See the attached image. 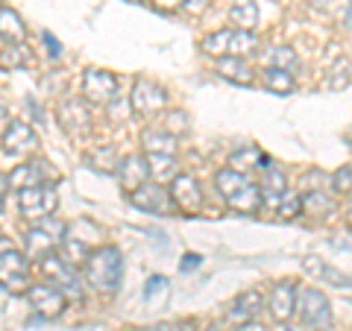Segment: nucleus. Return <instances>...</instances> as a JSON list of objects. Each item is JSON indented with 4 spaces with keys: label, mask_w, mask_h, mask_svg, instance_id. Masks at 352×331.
I'll return each instance as SVG.
<instances>
[{
    "label": "nucleus",
    "mask_w": 352,
    "mask_h": 331,
    "mask_svg": "<svg viewBox=\"0 0 352 331\" xmlns=\"http://www.w3.org/2000/svg\"><path fill=\"white\" fill-rule=\"evenodd\" d=\"M214 182L220 187V196L226 200V205L232 208V212H241V214H256L261 203H264V196H261V187L258 185H252L244 173H238L232 168H223L217 176H214Z\"/></svg>",
    "instance_id": "obj_1"
},
{
    "label": "nucleus",
    "mask_w": 352,
    "mask_h": 331,
    "mask_svg": "<svg viewBox=\"0 0 352 331\" xmlns=\"http://www.w3.org/2000/svg\"><path fill=\"white\" fill-rule=\"evenodd\" d=\"M85 279L91 288L103 293H115L124 279V255L118 247H100L91 252V258L85 261Z\"/></svg>",
    "instance_id": "obj_2"
},
{
    "label": "nucleus",
    "mask_w": 352,
    "mask_h": 331,
    "mask_svg": "<svg viewBox=\"0 0 352 331\" xmlns=\"http://www.w3.org/2000/svg\"><path fill=\"white\" fill-rule=\"evenodd\" d=\"M296 314H300L302 326L311 331H329L332 328V305H329L326 293L317 288H302L296 296Z\"/></svg>",
    "instance_id": "obj_3"
},
{
    "label": "nucleus",
    "mask_w": 352,
    "mask_h": 331,
    "mask_svg": "<svg viewBox=\"0 0 352 331\" xmlns=\"http://www.w3.org/2000/svg\"><path fill=\"white\" fill-rule=\"evenodd\" d=\"M59 205V194L53 185H36V187H27V191L18 194V208L21 214L30 217V220H44L56 212Z\"/></svg>",
    "instance_id": "obj_4"
},
{
    "label": "nucleus",
    "mask_w": 352,
    "mask_h": 331,
    "mask_svg": "<svg viewBox=\"0 0 352 331\" xmlns=\"http://www.w3.org/2000/svg\"><path fill=\"white\" fill-rule=\"evenodd\" d=\"M129 203L135 208H141V212H150V214H159V217H168L176 212L170 191H164L159 182H147V185H141L138 191H132Z\"/></svg>",
    "instance_id": "obj_5"
},
{
    "label": "nucleus",
    "mask_w": 352,
    "mask_h": 331,
    "mask_svg": "<svg viewBox=\"0 0 352 331\" xmlns=\"http://www.w3.org/2000/svg\"><path fill=\"white\" fill-rule=\"evenodd\" d=\"M41 270L59 284L62 293L82 296V279H80V273H76L74 264H68L62 255H56V252H53L50 258H44V261H41Z\"/></svg>",
    "instance_id": "obj_6"
},
{
    "label": "nucleus",
    "mask_w": 352,
    "mask_h": 331,
    "mask_svg": "<svg viewBox=\"0 0 352 331\" xmlns=\"http://www.w3.org/2000/svg\"><path fill=\"white\" fill-rule=\"evenodd\" d=\"M27 299L32 305V311L44 319H56L65 311V293L59 288H50V284H36V288H30Z\"/></svg>",
    "instance_id": "obj_7"
},
{
    "label": "nucleus",
    "mask_w": 352,
    "mask_h": 331,
    "mask_svg": "<svg viewBox=\"0 0 352 331\" xmlns=\"http://www.w3.org/2000/svg\"><path fill=\"white\" fill-rule=\"evenodd\" d=\"M296 296H300V290H296L294 282L273 284V290L267 296V311H270V317L276 319V323H288V319L294 317V311H296Z\"/></svg>",
    "instance_id": "obj_8"
},
{
    "label": "nucleus",
    "mask_w": 352,
    "mask_h": 331,
    "mask_svg": "<svg viewBox=\"0 0 352 331\" xmlns=\"http://www.w3.org/2000/svg\"><path fill=\"white\" fill-rule=\"evenodd\" d=\"M170 196L182 214H197L203 205V194H200V185H197L194 176H176L170 182Z\"/></svg>",
    "instance_id": "obj_9"
},
{
    "label": "nucleus",
    "mask_w": 352,
    "mask_h": 331,
    "mask_svg": "<svg viewBox=\"0 0 352 331\" xmlns=\"http://www.w3.org/2000/svg\"><path fill=\"white\" fill-rule=\"evenodd\" d=\"M129 103H132V109H135L138 115H153V112H159V109L168 103V94H164L159 85H153L150 80H135Z\"/></svg>",
    "instance_id": "obj_10"
},
{
    "label": "nucleus",
    "mask_w": 352,
    "mask_h": 331,
    "mask_svg": "<svg viewBox=\"0 0 352 331\" xmlns=\"http://www.w3.org/2000/svg\"><path fill=\"white\" fill-rule=\"evenodd\" d=\"M118 88V80L109 71H85L82 76V94L88 97L91 103H112V94Z\"/></svg>",
    "instance_id": "obj_11"
},
{
    "label": "nucleus",
    "mask_w": 352,
    "mask_h": 331,
    "mask_svg": "<svg viewBox=\"0 0 352 331\" xmlns=\"http://www.w3.org/2000/svg\"><path fill=\"white\" fill-rule=\"evenodd\" d=\"M147 176H153L150 173V161L141 159V156H129V159H124L118 164V182H120V187H124L126 194L138 191L141 185H147Z\"/></svg>",
    "instance_id": "obj_12"
},
{
    "label": "nucleus",
    "mask_w": 352,
    "mask_h": 331,
    "mask_svg": "<svg viewBox=\"0 0 352 331\" xmlns=\"http://www.w3.org/2000/svg\"><path fill=\"white\" fill-rule=\"evenodd\" d=\"M3 144H6V152L9 150L12 152H30V150H36L38 138H36V132H32L30 124H24V120H12V126L3 129Z\"/></svg>",
    "instance_id": "obj_13"
},
{
    "label": "nucleus",
    "mask_w": 352,
    "mask_h": 331,
    "mask_svg": "<svg viewBox=\"0 0 352 331\" xmlns=\"http://www.w3.org/2000/svg\"><path fill=\"white\" fill-rule=\"evenodd\" d=\"M0 275H3V288H12V284L27 279V261L21 252H15L9 247V240H3V258H0Z\"/></svg>",
    "instance_id": "obj_14"
},
{
    "label": "nucleus",
    "mask_w": 352,
    "mask_h": 331,
    "mask_svg": "<svg viewBox=\"0 0 352 331\" xmlns=\"http://www.w3.org/2000/svg\"><path fill=\"white\" fill-rule=\"evenodd\" d=\"M261 305H264L261 293H258V290H247V293H241L238 299L232 302V308H229L226 319H229V323H238V326L252 323V317L261 311Z\"/></svg>",
    "instance_id": "obj_15"
},
{
    "label": "nucleus",
    "mask_w": 352,
    "mask_h": 331,
    "mask_svg": "<svg viewBox=\"0 0 352 331\" xmlns=\"http://www.w3.org/2000/svg\"><path fill=\"white\" fill-rule=\"evenodd\" d=\"M288 194V179H285V173L279 168H273V164H267L264 168V179H261V196H264V203H273L276 205V212H279V203H282V196Z\"/></svg>",
    "instance_id": "obj_16"
},
{
    "label": "nucleus",
    "mask_w": 352,
    "mask_h": 331,
    "mask_svg": "<svg viewBox=\"0 0 352 331\" xmlns=\"http://www.w3.org/2000/svg\"><path fill=\"white\" fill-rule=\"evenodd\" d=\"M62 244L53 235H47L41 226H36L32 231H27V255L30 258H36V261H44V258H50L53 252H56Z\"/></svg>",
    "instance_id": "obj_17"
},
{
    "label": "nucleus",
    "mask_w": 352,
    "mask_h": 331,
    "mask_svg": "<svg viewBox=\"0 0 352 331\" xmlns=\"http://www.w3.org/2000/svg\"><path fill=\"white\" fill-rule=\"evenodd\" d=\"M44 168H47L44 161H38V164H36V161L21 164V168L12 170L9 182H12V187H18V191H27V187H36V185H47V182H44V179H47Z\"/></svg>",
    "instance_id": "obj_18"
},
{
    "label": "nucleus",
    "mask_w": 352,
    "mask_h": 331,
    "mask_svg": "<svg viewBox=\"0 0 352 331\" xmlns=\"http://www.w3.org/2000/svg\"><path fill=\"white\" fill-rule=\"evenodd\" d=\"M141 144H144L147 156H173L176 152V135H170V132H159V129H144Z\"/></svg>",
    "instance_id": "obj_19"
},
{
    "label": "nucleus",
    "mask_w": 352,
    "mask_h": 331,
    "mask_svg": "<svg viewBox=\"0 0 352 331\" xmlns=\"http://www.w3.org/2000/svg\"><path fill=\"white\" fill-rule=\"evenodd\" d=\"M217 73L223 76V80L235 82V85H250L252 82V71L247 59H238V56H223L217 62Z\"/></svg>",
    "instance_id": "obj_20"
},
{
    "label": "nucleus",
    "mask_w": 352,
    "mask_h": 331,
    "mask_svg": "<svg viewBox=\"0 0 352 331\" xmlns=\"http://www.w3.org/2000/svg\"><path fill=\"white\" fill-rule=\"evenodd\" d=\"M267 159L261 156V150L258 147H244V150H235L232 156H229V168L238 170V173H244V170H252V168H267Z\"/></svg>",
    "instance_id": "obj_21"
},
{
    "label": "nucleus",
    "mask_w": 352,
    "mask_h": 331,
    "mask_svg": "<svg viewBox=\"0 0 352 331\" xmlns=\"http://www.w3.org/2000/svg\"><path fill=\"white\" fill-rule=\"evenodd\" d=\"M229 18H232L235 27L252 30V27L258 24V6H256V0H235L232 9H229Z\"/></svg>",
    "instance_id": "obj_22"
},
{
    "label": "nucleus",
    "mask_w": 352,
    "mask_h": 331,
    "mask_svg": "<svg viewBox=\"0 0 352 331\" xmlns=\"http://www.w3.org/2000/svg\"><path fill=\"white\" fill-rule=\"evenodd\" d=\"M256 47H258L256 32H252V30H235V32H232V41H229V56L247 59Z\"/></svg>",
    "instance_id": "obj_23"
},
{
    "label": "nucleus",
    "mask_w": 352,
    "mask_h": 331,
    "mask_svg": "<svg viewBox=\"0 0 352 331\" xmlns=\"http://www.w3.org/2000/svg\"><path fill=\"white\" fill-rule=\"evenodd\" d=\"M264 85H267L273 94L285 97L294 91V73L282 71V68H264Z\"/></svg>",
    "instance_id": "obj_24"
},
{
    "label": "nucleus",
    "mask_w": 352,
    "mask_h": 331,
    "mask_svg": "<svg viewBox=\"0 0 352 331\" xmlns=\"http://www.w3.org/2000/svg\"><path fill=\"white\" fill-rule=\"evenodd\" d=\"M235 30H217L212 36H206L200 41V50L208 53V56H229V41H232Z\"/></svg>",
    "instance_id": "obj_25"
},
{
    "label": "nucleus",
    "mask_w": 352,
    "mask_h": 331,
    "mask_svg": "<svg viewBox=\"0 0 352 331\" xmlns=\"http://www.w3.org/2000/svg\"><path fill=\"white\" fill-rule=\"evenodd\" d=\"M264 62H267V68H282L288 73H294L300 68V59H296V53L291 47H273L267 56H264Z\"/></svg>",
    "instance_id": "obj_26"
},
{
    "label": "nucleus",
    "mask_w": 352,
    "mask_h": 331,
    "mask_svg": "<svg viewBox=\"0 0 352 331\" xmlns=\"http://www.w3.org/2000/svg\"><path fill=\"white\" fill-rule=\"evenodd\" d=\"M302 267L311 273V275H320V279H326V282H335L338 288L340 284H352V275H344V273H335L332 267H326V264L320 261V258H305L302 261Z\"/></svg>",
    "instance_id": "obj_27"
},
{
    "label": "nucleus",
    "mask_w": 352,
    "mask_h": 331,
    "mask_svg": "<svg viewBox=\"0 0 352 331\" xmlns=\"http://www.w3.org/2000/svg\"><path fill=\"white\" fill-rule=\"evenodd\" d=\"M329 212H332V200L323 196V191H308V194H302V214L317 217V214H329Z\"/></svg>",
    "instance_id": "obj_28"
},
{
    "label": "nucleus",
    "mask_w": 352,
    "mask_h": 331,
    "mask_svg": "<svg viewBox=\"0 0 352 331\" xmlns=\"http://www.w3.org/2000/svg\"><path fill=\"white\" fill-rule=\"evenodd\" d=\"M0 21H3V38H6V41H9V38H12L15 44L24 41V27H21V18H18L9 6L0 9Z\"/></svg>",
    "instance_id": "obj_29"
},
{
    "label": "nucleus",
    "mask_w": 352,
    "mask_h": 331,
    "mask_svg": "<svg viewBox=\"0 0 352 331\" xmlns=\"http://www.w3.org/2000/svg\"><path fill=\"white\" fill-rule=\"evenodd\" d=\"M150 161V173L156 176V179H176V161L173 156H147Z\"/></svg>",
    "instance_id": "obj_30"
},
{
    "label": "nucleus",
    "mask_w": 352,
    "mask_h": 331,
    "mask_svg": "<svg viewBox=\"0 0 352 331\" xmlns=\"http://www.w3.org/2000/svg\"><path fill=\"white\" fill-rule=\"evenodd\" d=\"M168 293H170V284L164 275H153V279L147 282V288H144V299L153 302V305H162L164 299H168Z\"/></svg>",
    "instance_id": "obj_31"
},
{
    "label": "nucleus",
    "mask_w": 352,
    "mask_h": 331,
    "mask_svg": "<svg viewBox=\"0 0 352 331\" xmlns=\"http://www.w3.org/2000/svg\"><path fill=\"white\" fill-rule=\"evenodd\" d=\"M88 164H91L94 170H106V173L118 170V164H115V150H112V147H100V150H94L91 156H88Z\"/></svg>",
    "instance_id": "obj_32"
},
{
    "label": "nucleus",
    "mask_w": 352,
    "mask_h": 331,
    "mask_svg": "<svg viewBox=\"0 0 352 331\" xmlns=\"http://www.w3.org/2000/svg\"><path fill=\"white\" fill-rule=\"evenodd\" d=\"M0 65H3V71H9V68H21V65H24V50H21L18 44H12V41H6V38H3V53H0Z\"/></svg>",
    "instance_id": "obj_33"
},
{
    "label": "nucleus",
    "mask_w": 352,
    "mask_h": 331,
    "mask_svg": "<svg viewBox=\"0 0 352 331\" xmlns=\"http://www.w3.org/2000/svg\"><path fill=\"white\" fill-rule=\"evenodd\" d=\"M279 214L285 217V220H291V217H296V214H302V196L300 194H294V191H288L282 196V203H279Z\"/></svg>",
    "instance_id": "obj_34"
},
{
    "label": "nucleus",
    "mask_w": 352,
    "mask_h": 331,
    "mask_svg": "<svg viewBox=\"0 0 352 331\" xmlns=\"http://www.w3.org/2000/svg\"><path fill=\"white\" fill-rule=\"evenodd\" d=\"M332 191L335 194H352V168H349V164H346V168H340V170H335Z\"/></svg>",
    "instance_id": "obj_35"
},
{
    "label": "nucleus",
    "mask_w": 352,
    "mask_h": 331,
    "mask_svg": "<svg viewBox=\"0 0 352 331\" xmlns=\"http://www.w3.org/2000/svg\"><path fill=\"white\" fill-rule=\"evenodd\" d=\"M332 73H335V76L329 80V85H332V88H344V85H349V62H346V59L340 62Z\"/></svg>",
    "instance_id": "obj_36"
},
{
    "label": "nucleus",
    "mask_w": 352,
    "mask_h": 331,
    "mask_svg": "<svg viewBox=\"0 0 352 331\" xmlns=\"http://www.w3.org/2000/svg\"><path fill=\"white\" fill-rule=\"evenodd\" d=\"M168 132H188V115L185 112H170L168 115Z\"/></svg>",
    "instance_id": "obj_37"
},
{
    "label": "nucleus",
    "mask_w": 352,
    "mask_h": 331,
    "mask_svg": "<svg viewBox=\"0 0 352 331\" xmlns=\"http://www.w3.org/2000/svg\"><path fill=\"white\" fill-rule=\"evenodd\" d=\"M44 44H47V50H50V56H53V59H59V56H62V44L53 38L50 32H44Z\"/></svg>",
    "instance_id": "obj_38"
},
{
    "label": "nucleus",
    "mask_w": 352,
    "mask_h": 331,
    "mask_svg": "<svg viewBox=\"0 0 352 331\" xmlns=\"http://www.w3.org/2000/svg\"><path fill=\"white\" fill-rule=\"evenodd\" d=\"M200 255H194V252H185V258H182V270L188 273V270H194V267H200Z\"/></svg>",
    "instance_id": "obj_39"
},
{
    "label": "nucleus",
    "mask_w": 352,
    "mask_h": 331,
    "mask_svg": "<svg viewBox=\"0 0 352 331\" xmlns=\"http://www.w3.org/2000/svg\"><path fill=\"white\" fill-rule=\"evenodd\" d=\"M206 3H208V0H185V9H188L191 15H197V12H203V9H206Z\"/></svg>",
    "instance_id": "obj_40"
},
{
    "label": "nucleus",
    "mask_w": 352,
    "mask_h": 331,
    "mask_svg": "<svg viewBox=\"0 0 352 331\" xmlns=\"http://www.w3.org/2000/svg\"><path fill=\"white\" fill-rule=\"evenodd\" d=\"M153 3H156L159 9H176L179 3H185V0H153Z\"/></svg>",
    "instance_id": "obj_41"
},
{
    "label": "nucleus",
    "mask_w": 352,
    "mask_h": 331,
    "mask_svg": "<svg viewBox=\"0 0 352 331\" xmlns=\"http://www.w3.org/2000/svg\"><path fill=\"white\" fill-rule=\"evenodd\" d=\"M235 331H267V328H264L261 323H256V319H252V323H244V326H238Z\"/></svg>",
    "instance_id": "obj_42"
},
{
    "label": "nucleus",
    "mask_w": 352,
    "mask_h": 331,
    "mask_svg": "<svg viewBox=\"0 0 352 331\" xmlns=\"http://www.w3.org/2000/svg\"><path fill=\"white\" fill-rule=\"evenodd\" d=\"M144 331H170V328L164 326V323H159V326H153V328H144Z\"/></svg>",
    "instance_id": "obj_43"
},
{
    "label": "nucleus",
    "mask_w": 352,
    "mask_h": 331,
    "mask_svg": "<svg viewBox=\"0 0 352 331\" xmlns=\"http://www.w3.org/2000/svg\"><path fill=\"white\" fill-rule=\"evenodd\" d=\"M346 27H352V0H349V12H346Z\"/></svg>",
    "instance_id": "obj_44"
},
{
    "label": "nucleus",
    "mask_w": 352,
    "mask_h": 331,
    "mask_svg": "<svg viewBox=\"0 0 352 331\" xmlns=\"http://www.w3.org/2000/svg\"><path fill=\"white\" fill-rule=\"evenodd\" d=\"M314 6H329V0H311Z\"/></svg>",
    "instance_id": "obj_45"
},
{
    "label": "nucleus",
    "mask_w": 352,
    "mask_h": 331,
    "mask_svg": "<svg viewBox=\"0 0 352 331\" xmlns=\"http://www.w3.org/2000/svg\"><path fill=\"white\" fill-rule=\"evenodd\" d=\"M346 220H349V226H352V205H349V217Z\"/></svg>",
    "instance_id": "obj_46"
},
{
    "label": "nucleus",
    "mask_w": 352,
    "mask_h": 331,
    "mask_svg": "<svg viewBox=\"0 0 352 331\" xmlns=\"http://www.w3.org/2000/svg\"><path fill=\"white\" fill-rule=\"evenodd\" d=\"M176 331H191V328H176Z\"/></svg>",
    "instance_id": "obj_47"
},
{
    "label": "nucleus",
    "mask_w": 352,
    "mask_h": 331,
    "mask_svg": "<svg viewBox=\"0 0 352 331\" xmlns=\"http://www.w3.org/2000/svg\"><path fill=\"white\" fill-rule=\"evenodd\" d=\"M208 331H217V326H212V328H208Z\"/></svg>",
    "instance_id": "obj_48"
}]
</instances>
